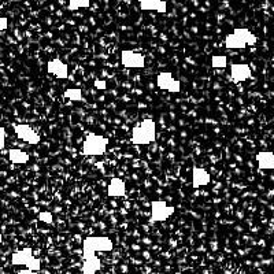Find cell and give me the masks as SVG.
Returning <instances> with one entry per match:
<instances>
[{"instance_id":"1","label":"cell","mask_w":274,"mask_h":274,"mask_svg":"<svg viewBox=\"0 0 274 274\" xmlns=\"http://www.w3.org/2000/svg\"><path fill=\"white\" fill-rule=\"evenodd\" d=\"M156 139V125L152 120H144L132 129V143L136 146H147Z\"/></svg>"},{"instance_id":"2","label":"cell","mask_w":274,"mask_h":274,"mask_svg":"<svg viewBox=\"0 0 274 274\" xmlns=\"http://www.w3.org/2000/svg\"><path fill=\"white\" fill-rule=\"evenodd\" d=\"M114 248L110 237L106 236H88L83 241V258L93 257L96 252H107Z\"/></svg>"},{"instance_id":"3","label":"cell","mask_w":274,"mask_h":274,"mask_svg":"<svg viewBox=\"0 0 274 274\" xmlns=\"http://www.w3.org/2000/svg\"><path fill=\"white\" fill-rule=\"evenodd\" d=\"M108 139L100 134H88L83 143V155L85 156H99L107 150Z\"/></svg>"},{"instance_id":"4","label":"cell","mask_w":274,"mask_h":274,"mask_svg":"<svg viewBox=\"0 0 274 274\" xmlns=\"http://www.w3.org/2000/svg\"><path fill=\"white\" fill-rule=\"evenodd\" d=\"M11 263L14 266H26L28 269L34 270V271H38L40 269V259L33 257V249L30 247L14 252L11 257Z\"/></svg>"},{"instance_id":"5","label":"cell","mask_w":274,"mask_h":274,"mask_svg":"<svg viewBox=\"0 0 274 274\" xmlns=\"http://www.w3.org/2000/svg\"><path fill=\"white\" fill-rule=\"evenodd\" d=\"M175 208L163 200H155L151 203V220L152 222H163L174 214Z\"/></svg>"},{"instance_id":"6","label":"cell","mask_w":274,"mask_h":274,"mask_svg":"<svg viewBox=\"0 0 274 274\" xmlns=\"http://www.w3.org/2000/svg\"><path fill=\"white\" fill-rule=\"evenodd\" d=\"M156 84H158L159 89L170 92V93H179L181 91V84H180V81L174 80V77H173L170 71L159 73L158 79H156Z\"/></svg>"},{"instance_id":"7","label":"cell","mask_w":274,"mask_h":274,"mask_svg":"<svg viewBox=\"0 0 274 274\" xmlns=\"http://www.w3.org/2000/svg\"><path fill=\"white\" fill-rule=\"evenodd\" d=\"M121 62L129 69H143L146 66V59L142 54L132 50H124L121 52Z\"/></svg>"},{"instance_id":"8","label":"cell","mask_w":274,"mask_h":274,"mask_svg":"<svg viewBox=\"0 0 274 274\" xmlns=\"http://www.w3.org/2000/svg\"><path fill=\"white\" fill-rule=\"evenodd\" d=\"M14 130L17 133V136L25 143H28V144L36 146V144L40 143V136H38L37 133L34 132L30 126H28V125H17V126L14 128Z\"/></svg>"},{"instance_id":"9","label":"cell","mask_w":274,"mask_h":274,"mask_svg":"<svg viewBox=\"0 0 274 274\" xmlns=\"http://www.w3.org/2000/svg\"><path fill=\"white\" fill-rule=\"evenodd\" d=\"M230 75L234 83H243L252 77V71L245 63H233L230 67Z\"/></svg>"},{"instance_id":"10","label":"cell","mask_w":274,"mask_h":274,"mask_svg":"<svg viewBox=\"0 0 274 274\" xmlns=\"http://www.w3.org/2000/svg\"><path fill=\"white\" fill-rule=\"evenodd\" d=\"M47 69H48V73L55 75L56 79L66 80L69 77V67L61 59H52V61H50L48 65H47Z\"/></svg>"},{"instance_id":"11","label":"cell","mask_w":274,"mask_h":274,"mask_svg":"<svg viewBox=\"0 0 274 274\" xmlns=\"http://www.w3.org/2000/svg\"><path fill=\"white\" fill-rule=\"evenodd\" d=\"M211 181L210 173L202 167H193L192 169V187L198 189L200 187H206Z\"/></svg>"},{"instance_id":"12","label":"cell","mask_w":274,"mask_h":274,"mask_svg":"<svg viewBox=\"0 0 274 274\" xmlns=\"http://www.w3.org/2000/svg\"><path fill=\"white\" fill-rule=\"evenodd\" d=\"M140 9L143 11H156V13H166L167 3L165 0H140Z\"/></svg>"},{"instance_id":"13","label":"cell","mask_w":274,"mask_h":274,"mask_svg":"<svg viewBox=\"0 0 274 274\" xmlns=\"http://www.w3.org/2000/svg\"><path fill=\"white\" fill-rule=\"evenodd\" d=\"M257 163L261 170H274V152L267 151L258 152Z\"/></svg>"},{"instance_id":"14","label":"cell","mask_w":274,"mask_h":274,"mask_svg":"<svg viewBox=\"0 0 274 274\" xmlns=\"http://www.w3.org/2000/svg\"><path fill=\"white\" fill-rule=\"evenodd\" d=\"M126 193V185L121 179H112L107 187V195L110 198H122Z\"/></svg>"},{"instance_id":"15","label":"cell","mask_w":274,"mask_h":274,"mask_svg":"<svg viewBox=\"0 0 274 274\" xmlns=\"http://www.w3.org/2000/svg\"><path fill=\"white\" fill-rule=\"evenodd\" d=\"M102 267V262L96 255L89 258H84L83 274H96Z\"/></svg>"},{"instance_id":"16","label":"cell","mask_w":274,"mask_h":274,"mask_svg":"<svg viewBox=\"0 0 274 274\" xmlns=\"http://www.w3.org/2000/svg\"><path fill=\"white\" fill-rule=\"evenodd\" d=\"M225 47L229 50H244L247 44L237 34L230 33L225 37Z\"/></svg>"},{"instance_id":"17","label":"cell","mask_w":274,"mask_h":274,"mask_svg":"<svg viewBox=\"0 0 274 274\" xmlns=\"http://www.w3.org/2000/svg\"><path fill=\"white\" fill-rule=\"evenodd\" d=\"M233 33L237 34V36H239L247 46H255L258 42L257 36L253 33H251L247 28H237V29H234Z\"/></svg>"},{"instance_id":"18","label":"cell","mask_w":274,"mask_h":274,"mask_svg":"<svg viewBox=\"0 0 274 274\" xmlns=\"http://www.w3.org/2000/svg\"><path fill=\"white\" fill-rule=\"evenodd\" d=\"M9 159L13 163H17V165H25L29 161V155L26 154L25 151L13 148V150L9 151Z\"/></svg>"},{"instance_id":"19","label":"cell","mask_w":274,"mask_h":274,"mask_svg":"<svg viewBox=\"0 0 274 274\" xmlns=\"http://www.w3.org/2000/svg\"><path fill=\"white\" fill-rule=\"evenodd\" d=\"M65 97L70 99L71 102H81L83 100V91L79 88H70L65 91Z\"/></svg>"},{"instance_id":"20","label":"cell","mask_w":274,"mask_h":274,"mask_svg":"<svg viewBox=\"0 0 274 274\" xmlns=\"http://www.w3.org/2000/svg\"><path fill=\"white\" fill-rule=\"evenodd\" d=\"M91 0H69V10L70 11H75L79 9H87L89 7Z\"/></svg>"},{"instance_id":"21","label":"cell","mask_w":274,"mask_h":274,"mask_svg":"<svg viewBox=\"0 0 274 274\" xmlns=\"http://www.w3.org/2000/svg\"><path fill=\"white\" fill-rule=\"evenodd\" d=\"M211 65L212 67H216V69H224L228 65V59L224 55H216V56H212L211 58Z\"/></svg>"},{"instance_id":"22","label":"cell","mask_w":274,"mask_h":274,"mask_svg":"<svg viewBox=\"0 0 274 274\" xmlns=\"http://www.w3.org/2000/svg\"><path fill=\"white\" fill-rule=\"evenodd\" d=\"M38 221H42V222H44V224L51 225L52 222H54V217H52V214H51V212L43 211V212H40V214H38Z\"/></svg>"},{"instance_id":"23","label":"cell","mask_w":274,"mask_h":274,"mask_svg":"<svg viewBox=\"0 0 274 274\" xmlns=\"http://www.w3.org/2000/svg\"><path fill=\"white\" fill-rule=\"evenodd\" d=\"M6 146V130L0 126V150H3Z\"/></svg>"},{"instance_id":"24","label":"cell","mask_w":274,"mask_h":274,"mask_svg":"<svg viewBox=\"0 0 274 274\" xmlns=\"http://www.w3.org/2000/svg\"><path fill=\"white\" fill-rule=\"evenodd\" d=\"M9 26V21L6 17H0V30H5Z\"/></svg>"},{"instance_id":"25","label":"cell","mask_w":274,"mask_h":274,"mask_svg":"<svg viewBox=\"0 0 274 274\" xmlns=\"http://www.w3.org/2000/svg\"><path fill=\"white\" fill-rule=\"evenodd\" d=\"M95 87L97 88V89H106L107 88V84L104 83V81H100V80H97V81H95Z\"/></svg>"},{"instance_id":"26","label":"cell","mask_w":274,"mask_h":274,"mask_svg":"<svg viewBox=\"0 0 274 274\" xmlns=\"http://www.w3.org/2000/svg\"><path fill=\"white\" fill-rule=\"evenodd\" d=\"M18 274H37V271H34V270H30V269H24V270H19Z\"/></svg>"},{"instance_id":"27","label":"cell","mask_w":274,"mask_h":274,"mask_svg":"<svg viewBox=\"0 0 274 274\" xmlns=\"http://www.w3.org/2000/svg\"><path fill=\"white\" fill-rule=\"evenodd\" d=\"M2 241H3V236L0 234V243H2Z\"/></svg>"}]
</instances>
